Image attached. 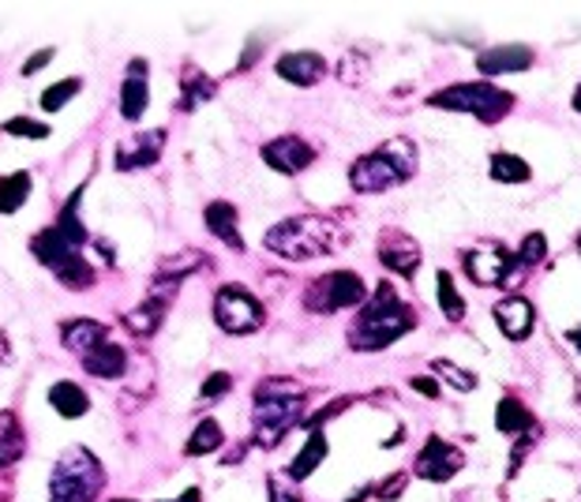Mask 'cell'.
Listing matches in <instances>:
<instances>
[{"label": "cell", "mask_w": 581, "mask_h": 502, "mask_svg": "<svg viewBox=\"0 0 581 502\" xmlns=\"http://www.w3.org/2000/svg\"><path fill=\"white\" fill-rule=\"evenodd\" d=\"M416 326V312L413 304H405L398 297V289L383 281V286L371 293V300L357 312L353 319V331H349V349L357 353H379L390 349L402 334H410Z\"/></svg>", "instance_id": "6da1fadb"}, {"label": "cell", "mask_w": 581, "mask_h": 502, "mask_svg": "<svg viewBox=\"0 0 581 502\" xmlns=\"http://www.w3.org/2000/svg\"><path fill=\"white\" fill-rule=\"evenodd\" d=\"M308 398L301 382L293 379H262L252 398V443L259 450H275L286 439L289 427H297L304 420Z\"/></svg>", "instance_id": "7a4b0ae2"}, {"label": "cell", "mask_w": 581, "mask_h": 502, "mask_svg": "<svg viewBox=\"0 0 581 502\" xmlns=\"http://www.w3.org/2000/svg\"><path fill=\"white\" fill-rule=\"evenodd\" d=\"M416 172V143L410 135H394L383 147L368 150L365 158L353 161L349 185L360 196H387V191L402 188Z\"/></svg>", "instance_id": "3957f363"}, {"label": "cell", "mask_w": 581, "mask_h": 502, "mask_svg": "<svg viewBox=\"0 0 581 502\" xmlns=\"http://www.w3.org/2000/svg\"><path fill=\"white\" fill-rule=\"evenodd\" d=\"M262 244H267V252H275L278 259L308 263V259H320V255L334 252L338 230H334V222L323 214H301V217H286L275 230H267Z\"/></svg>", "instance_id": "277c9868"}, {"label": "cell", "mask_w": 581, "mask_h": 502, "mask_svg": "<svg viewBox=\"0 0 581 502\" xmlns=\"http://www.w3.org/2000/svg\"><path fill=\"white\" fill-rule=\"evenodd\" d=\"M31 255L60 281V286L71 289V293H87V289H94V281H98L94 263L87 259L79 244L65 241L53 225H45V230L31 236Z\"/></svg>", "instance_id": "5b68a950"}, {"label": "cell", "mask_w": 581, "mask_h": 502, "mask_svg": "<svg viewBox=\"0 0 581 502\" xmlns=\"http://www.w3.org/2000/svg\"><path fill=\"white\" fill-rule=\"evenodd\" d=\"M105 488V469L90 446H68L49 472V502H94Z\"/></svg>", "instance_id": "8992f818"}, {"label": "cell", "mask_w": 581, "mask_h": 502, "mask_svg": "<svg viewBox=\"0 0 581 502\" xmlns=\"http://www.w3.org/2000/svg\"><path fill=\"white\" fill-rule=\"evenodd\" d=\"M428 105L447 109V113H469L480 124H499L514 109V94L492 83H454L428 94Z\"/></svg>", "instance_id": "52a82bcc"}, {"label": "cell", "mask_w": 581, "mask_h": 502, "mask_svg": "<svg viewBox=\"0 0 581 502\" xmlns=\"http://www.w3.org/2000/svg\"><path fill=\"white\" fill-rule=\"evenodd\" d=\"M360 304H368V286L357 270H331L323 278L308 281L304 289V308L315 315H334Z\"/></svg>", "instance_id": "ba28073f"}, {"label": "cell", "mask_w": 581, "mask_h": 502, "mask_svg": "<svg viewBox=\"0 0 581 502\" xmlns=\"http://www.w3.org/2000/svg\"><path fill=\"white\" fill-rule=\"evenodd\" d=\"M214 323H217V331L241 337V334H256L259 326L267 323V312H262V304L248 293V289L230 281V286H222L214 293Z\"/></svg>", "instance_id": "9c48e42d"}, {"label": "cell", "mask_w": 581, "mask_h": 502, "mask_svg": "<svg viewBox=\"0 0 581 502\" xmlns=\"http://www.w3.org/2000/svg\"><path fill=\"white\" fill-rule=\"evenodd\" d=\"M461 267H466L469 281L480 289H492V286H514V267H517V255H511L503 244H480V248L461 255Z\"/></svg>", "instance_id": "30bf717a"}, {"label": "cell", "mask_w": 581, "mask_h": 502, "mask_svg": "<svg viewBox=\"0 0 581 502\" xmlns=\"http://www.w3.org/2000/svg\"><path fill=\"white\" fill-rule=\"evenodd\" d=\"M166 127H147V132H132L116 143L113 150V169L116 172H139V169H154L161 161V150H166Z\"/></svg>", "instance_id": "8fae6325"}, {"label": "cell", "mask_w": 581, "mask_h": 502, "mask_svg": "<svg viewBox=\"0 0 581 502\" xmlns=\"http://www.w3.org/2000/svg\"><path fill=\"white\" fill-rule=\"evenodd\" d=\"M461 465H466V454H461L458 446L439 439V435H428V443L421 446V454H416V461H413V472L428 483H447L458 477Z\"/></svg>", "instance_id": "7c38bea8"}, {"label": "cell", "mask_w": 581, "mask_h": 502, "mask_svg": "<svg viewBox=\"0 0 581 502\" xmlns=\"http://www.w3.org/2000/svg\"><path fill=\"white\" fill-rule=\"evenodd\" d=\"M259 158L267 161V166L275 169V172H281V177H297V172L312 169L315 147L304 140V135H293V132H289V135H278V140L262 143Z\"/></svg>", "instance_id": "4fadbf2b"}, {"label": "cell", "mask_w": 581, "mask_h": 502, "mask_svg": "<svg viewBox=\"0 0 581 502\" xmlns=\"http://www.w3.org/2000/svg\"><path fill=\"white\" fill-rule=\"evenodd\" d=\"M376 255L390 274H398V278H413V274L421 270V259H424L421 244L402 230H383Z\"/></svg>", "instance_id": "5bb4252c"}, {"label": "cell", "mask_w": 581, "mask_h": 502, "mask_svg": "<svg viewBox=\"0 0 581 502\" xmlns=\"http://www.w3.org/2000/svg\"><path fill=\"white\" fill-rule=\"evenodd\" d=\"M147 105H150V64L143 57H132L121 83V116L129 124H139Z\"/></svg>", "instance_id": "9a60e30c"}, {"label": "cell", "mask_w": 581, "mask_h": 502, "mask_svg": "<svg viewBox=\"0 0 581 502\" xmlns=\"http://www.w3.org/2000/svg\"><path fill=\"white\" fill-rule=\"evenodd\" d=\"M206 267V255L188 248V252H177V255H166V259L158 263V270H154V281H150V293H161V297H172L180 286H185L188 278H192L195 270Z\"/></svg>", "instance_id": "2e32d148"}, {"label": "cell", "mask_w": 581, "mask_h": 502, "mask_svg": "<svg viewBox=\"0 0 581 502\" xmlns=\"http://www.w3.org/2000/svg\"><path fill=\"white\" fill-rule=\"evenodd\" d=\"M537 64V53L529 45H495V49H484L477 57V71H484L488 79L492 76H517V71H529Z\"/></svg>", "instance_id": "e0dca14e"}, {"label": "cell", "mask_w": 581, "mask_h": 502, "mask_svg": "<svg viewBox=\"0 0 581 502\" xmlns=\"http://www.w3.org/2000/svg\"><path fill=\"white\" fill-rule=\"evenodd\" d=\"M492 319L511 342H525L533 334V326H537V308L525 297H506L492 308Z\"/></svg>", "instance_id": "ac0fdd59"}, {"label": "cell", "mask_w": 581, "mask_h": 502, "mask_svg": "<svg viewBox=\"0 0 581 502\" xmlns=\"http://www.w3.org/2000/svg\"><path fill=\"white\" fill-rule=\"evenodd\" d=\"M275 71L293 87H315L326 76V60L312 49H297V53H281Z\"/></svg>", "instance_id": "d6986e66"}, {"label": "cell", "mask_w": 581, "mask_h": 502, "mask_svg": "<svg viewBox=\"0 0 581 502\" xmlns=\"http://www.w3.org/2000/svg\"><path fill=\"white\" fill-rule=\"evenodd\" d=\"M203 222H206V233H211L214 241H222L230 252H244L241 214H237V207H233L230 199H214V203H206Z\"/></svg>", "instance_id": "ffe728a7"}, {"label": "cell", "mask_w": 581, "mask_h": 502, "mask_svg": "<svg viewBox=\"0 0 581 502\" xmlns=\"http://www.w3.org/2000/svg\"><path fill=\"white\" fill-rule=\"evenodd\" d=\"M102 342H109V326L98 323V319H68V323H60V345H65L68 353H76L79 360L98 349Z\"/></svg>", "instance_id": "44dd1931"}, {"label": "cell", "mask_w": 581, "mask_h": 502, "mask_svg": "<svg viewBox=\"0 0 581 502\" xmlns=\"http://www.w3.org/2000/svg\"><path fill=\"white\" fill-rule=\"evenodd\" d=\"M83 371L90 379H124V371H129V349H124L121 342H102L98 349H90L83 356Z\"/></svg>", "instance_id": "7402d4cb"}, {"label": "cell", "mask_w": 581, "mask_h": 502, "mask_svg": "<svg viewBox=\"0 0 581 502\" xmlns=\"http://www.w3.org/2000/svg\"><path fill=\"white\" fill-rule=\"evenodd\" d=\"M169 300H172V297L147 293V300H143V304H135L132 312H124V331H129L132 337H150V334H158V326L166 323Z\"/></svg>", "instance_id": "603a6c76"}, {"label": "cell", "mask_w": 581, "mask_h": 502, "mask_svg": "<svg viewBox=\"0 0 581 502\" xmlns=\"http://www.w3.org/2000/svg\"><path fill=\"white\" fill-rule=\"evenodd\" d=\"M217 94V83L206 71H199L195 64H185L180 71V98H177V113H195L199 105H206Z\"/></svg>", "instance_id": "cb8c5ba5"}, {"label": "cell", "mask_w": 581, "mask_h": 502, "mask_svg": "<svg viewBox=\"0 0 581 502\" xmlns=\"http://www.w3.org/2000/svg\"><path fill=\"white\" fill-rule=\"evenodd\" d=\"M45 401H49L53 413H60L65 420H79V416L90 413V394H87L83 387H79V382H71V379L53 382L49 394H45Z\"/></svg>", "instance_id": "d4e9b609"}, {"label": "cell", "mask_w": 581, "mask_h": 502, "mask_svg": "<svg viewBox=\"0 0 581 502\" xmlns=\"http://www.w3.org/2000/svg\"><path fill=\"white\" fill-rule=\"evenodd\" d=\"M26 454V432L15 409H0V469L20 465Z\"/></svg>", "instance_id": "484cf974"}, {"label": "cell", "mask_w": 581, "mask_h": 502, "mask_svg": "<svg viewBox=\"0 0 581 502\" xmlns=\"http://www.w3.org/2000/svg\"><path fill=\"white\" fill-rule=\"evenodd\" d=\"M326 435L323 432H308V443L301 446V454H297L293 461H289V469H286V477H289V483H301V480H308L312 477L315 469L326 461Z\"/></svg>", "instance_id": "4316f807"}, {"label": "cell", "mask_w": 581, "mask_h": 502, "mask_svg": "<svg viewBox=\"0 0 581 502\" xmlns=\"http://www.w3.org/2000/svg\"><path fill=\"white\" fill-rule=\"evenodd\" d=\"M495 427L503 435H511V439H522V435L537 432V416H533L517 398H503L495 409Z\"/></svg>", "instance_id": "83f0119b"}, {"label": "cell", "mask_w": 581, "mask_h": 502, "mask_svg": "<svg viewBox=\"0 0 581 502\" xmlns=\"http://www.w3.org/2000/svg\"><path fill=\"white\" fill-rule=\"evenodd\" d=\"M31 191H34V177L26 169L0 177V214H20L31 203Z\"/></svg>", "instance_id": "f1b7e54d"}, {"label": "cell", "mask_w": 581, "mask_h": 502, "mask_svg": "<svg viewBox=\"0 0 581 502\" xmlns=\"http://www.w3.org/2000/svg\"><path fill=\"white\" fill-rule=\"evenodd\" d=\"M222 443H225L222 424H217L214 416H206V420H199V424H195V432L188 435L185 454H188V458H206V454L222 450Z\"/></svg>", "instance_id": "f546056e"}, {"label": "cell", "mask_w": 581, "mask_h": 502, "mask_svg": "<svg viewBox=\"0 0 581 502\" xmlns=\"http://www.w3.org/2000/svg\"><path fill=\"white\" fill-rule=\"evenodd\" d=\"M488 172H492L495 185H525V180H533L529 161L517 158V154H506V150L492 154V166H488Z\"/></svg>", "instance_id": "4dcf8cb0"}, {"label": "cell", "mask_w": 581, "mask_h": 502, "mask_svg": "<svg viewBox=\"0 0 581 502\" xmlns=\"http://www.w3.org/2000/svg\"><path fill=\"white\" fill-rule=\"evenodd\" d=\"M435 297H439V312L447 315V323H461L466 319V300H461L458 286H454L450 270L435 274Z\"/></svg>", "instance_id": "1f68e13d"}, {"label": "cell", "mask_w": 581, "mask_h": 502, "mask_svg": "<svg viewBox=\"0 0 581 502\" xmlns=\"http://www.w3.org/2000/svg\"><path fill=\"white\" fill-rule=\"evenodd\" d=\"M79 90H83V79L79 76H68V79H60V83H53V87H45L42 90V113H60V109H65L71 98L79 94Z\"/></svg>", "instance_id": "d6a6232c"}, {"label": "cell", "mask_w": 581, "mask_h": 502, "mask_svg": "<svg viewBox=\"0 0 581 502\" xmlns=\"http://www.w3.org/2000/svg\"><path fill=\"white\" fill-rule=\"evenodd\" d=\"M53 127L42 121H31V116H12V121L0 124V135H15V140H49Z\"/></svg>", "instance_id": "836d02e7"}, {"label": "cell", "mask_w": 581, "mask_h": 502, "mask_svg": "<svg viewBox=\"0 0 581 502\" xmlns=\"http://www.w3.org/2000/svg\"><path fill=\"white\" fill-rule=\"evenodd\" d=\"M432 371H435V379H447L454 390H461V394L477 390V376H473V371L458 368V364H450V360H432Z\"/></svg>", "instance_id": "e575fe53"}, {"label": "cell", "mask_w": 581, "mask_h": 502, "mask_svg": "<svg viewBox=\"0 0 581 502\" xmlns=\"http://www.w3.org/2000/svg\"><path fill=\"white\" fill-rule=\"evenodd\" d=\"M548 259V236L544 233H529L522 241V252H517V267H540V263Z\"/></svg>", "instance_id": "d590c367"}, {"label": "cell", "mask_w": 581, "mask_h": 502, "mask_svg": "<svg viewBox=\"0 0 581 502\" xmlns=\"http://www.w3.org/2000/svg\"><path fill=\"white\" fill-rule=\"evenodd\" d=\"M365 71H368V53H360V49H349L338 64V79L349 87H357L360 79H365Z\"/></svg>", "instance_id": "8d00e7d4"}, {"label": "cell", "mask_w": 581, "mask_h": 502, "mask_svg": "<svg viewBox=\"0 0 581 502\" xmlns=\"http://www.w3.org/2000/svg\"><path fill=\"white\" fill-rule=\"evenodd\" d=\"M233 390V376L230 371H211V379L199 387V405H214L217 398H225Z\"/></svg>", "instance_id": "74e56055"}, {"label": "cell", "mask_w": 581, "mask_h": 502, "mask_svg": "<svg viewBox=\"0 0 581 502\" xmlns=\"http://www.w3.org/2000/svg\"><path fill=\"white\" fill-rule=\"evenodd\" d=\"M267 499L270 502H304L301 491H297L293 483H286V480H278V477L267 480Z\"/></svg>", "instance_id": "f35d334b"}, {"label": "cell", "mask_w": 581, "mask_h": 502, "mask_svg": "<svg viewBox=\"0 0 581 502\" xmlns=\"http://www.w3.org/2000/svg\"><path fill=\"white\" fill-rule=\"evenodd\" d=\"M53 57H57V49H53V45H45V49H38V53H34V57H26V60H23L20 76H26V79H31V76H38V71H42L45 64H49Z\"/></svg>", "instance_id": "ab89813d"}, {"label": "cell", "mask_w": 581, "mask_h": 502, "mask_svg": "<svg viewBox=\"0 0 581 502\" xmlns=\"http://www.w3.org/2000/svg\"><path fill=\"white\" fill-rule=\"evenodd\" d=\"M410 387L416 390V394L439 401V379H432V376H416V379H410Z\"/></svg>", "instance_id": "60d3db41"}, {"label": "cell", "mask_w": 581, "mask_h": 502, "mask_svg": "<svg viewBox=\"0 0 581 502\" xmlns=\"http://www.w3.org/2000/svg\"><path fill=\"white\" fill-rule=\"evenodd\" d=\"M405 480H410V477H405V472H394V477H390L387 483H379L376 495H379V499H387V502H390V499H398V495H402V491H398V488H402Z\"/></svg>", "instance_id": "b9f144b4"}, {"label": "cell", "mask_w": 581, "mask_h": 502, "mask_svg": "<svg viewBox=\"0 0 581 502\" xmlns=\"http://www.w3.org/2000/svg\"><path fill=\"white\" fill-rule=\"evenodd\" d=\"M172 502H203V491H199V488H188L185 495H180V499H172Z\"/></svg>", "instance_id": "7bdbcfd3"}, {"label": "cell", "mask_w": 581, "mask_h": 502, "mask_svg": "<svg viewBox=\"0 0 581 502\" xmlns=\"http://www.w3.org/2000/svg\"><path fill=\"white\" fill-rule=\"evenodd\" d=\"M567 342L581 353V326H574V331H567Z\"/></svg>", "instance_id": "ee69618b"}, {"label": "cell", "mask_w": 581, "mask_h": 502, "mask_svg": "<svg viewBox=\"0 0 581 502\" xmlns=\"http://www.w3.org/2000/svg\"><path fill=\"white\" fill-rule=\"evenodd\" d=\"M574 109H578V113H581V87L574 90Z\"/></svg>", "instance_id": "f6af8a7d"}, {"label": "cell", "mask_w": 581, "mask_h": 502, "mask_svg": "<svg viewBox=\"0 0 581 502\" xmlns=\"http://www.w3.org/2000/svg\"><path fill=\"white\" fill-rule=\"evenodd\" d=\"M578 255H581V233H578Z\"/></svg>", "instance_id": "bcb514c9"}, {"label": "cell", "mask_w": 581, "mask_h": 502, "mask_svg": "<svg viewBox=\"0 0 581 502\" xmlns=\"http://www.w3.org/2000/svg\"><path fill=\"white\" fill-rule=\"evenodd\" d=\"M113 502H135V499H113Z\"/></svg>", "instance_id": "7dc6e473"}, {"label": "cell", "mask_w": 581, "mask_h": 502, "mask_svg": "<svg viewBox=\"0 0 581 502\" xmlns=\"http://www.w3.org/2000/svg\"><path fill=\"white\" fill-rule=\"evenodd\" d=\"M578 398H581V390H578Z\"/></svg>", "instance_id": "c3c4849f"}]
</instances>
